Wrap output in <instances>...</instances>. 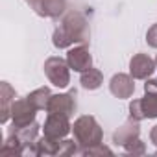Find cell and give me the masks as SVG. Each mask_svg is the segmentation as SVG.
Instances as JSON below:
<instances>
[{
	"instance_id": "obj_21",
	"label": "cell",
	"mask_w": 157,
	"mask_h": 157,
	"mask_svg": "<svg viewBox=\"0 0 157 157\" xmlns=\"http://www.w3.org/2000/svg\"><path fill=\"white\" fill-rule=\"evenodd\" d=\"M146 43H148V46L157 48V24H153V26L148 28V32H146Z\"/></svg>"
},
{
	"instance_id": "obj_9",
	"label": "cell",
	"mask_w": 157,
	"mask_h": 157,
	"mask_svg": "<svg viewBox=\"0 0 157 157\" xmlns=\"http://www.w3.org/2000/svg\"><path fill=\"white\" fill-rule=\"evenodd\" d=\"M67 63L74 72H85L93 67V56H91V52L85 44H80V46L68 48Z\"/></svg>"
},
{
	"instance_id": "obj_4",
	"label": "cell",
	"mask_w": 157,
	"mask_h": 157,
	"mask_svg": "<svg viewBox=\"0 0 157 157\" xmlns=\"http://www.w3.org/2000/svg\"><path fill=\"white\" fill-rule=\"evenodd\" d=\"M129 117L139 122L144 118H157V94L144 93V98L133 100L129 104Z\"/></svg>"
},
{
	"instance_id": "obj_17",
	"label": "cell",
	"mask_w": 157,
	"mask_h": 157,
	"mask_svg": "<svg viewBox=\"0 0 157 157\" xmlns=\"http://www.w3.org/2000/svg\"><path fill=\"white\" fill-rule=\"evenodd\" d=\"M0 153L2 155H24L26 153V146L22 144V140L17 135L10 133L8 140L2 144V148H0Z\"/></svg>"
},
{
	"instance_id": "obj_18",
	"label": "cell",
	"mask_w": 157,
	"mask_h": 157,
	"mask_svg": "<svg viewBox=\"0 0 157 157\" xmlns=\"http://www.w3.org/2000/svg\"><path fill=\"white\" fill-rule=\"evenodd\" d=\"M122 148H124V151H126L128 155H144V153H146V146H144V142H142L139 137L133 139V140H129V142L124 144Z\"/></svg>"
},
{
	"instance_id": "obj_19",
	"label": "cell",
	"mask_w": 157,
	"mask_h": 157,
	"mask_svg": "<svg viewBox=\"0 0 157 157\" xmlns=\"http://www.w3.org/2000/svg\"><path fill=\"white\" fill-rule=\"evenodd\" d=\"M76 153H80V146L76 140H61L57 155H76Z\"/></svg>"
},
{
	"instance_id": "obj_1",
	"label": "cell",
	"mask_w": 157,
	"mask_h": 157,
	"mask_svg": "<svg viewBox=\"0 0 157 157\" xmlns=\"http://www.w3.org/2000/svg\"><path fill=\"white\" fill-rule=\"evenodd\" d=\"M89 41V22L83 13L70 11L63 17L61 24L52 35L56 48H70L72 44H87Z\"/></svg>"
},
{
	"instance_id": "obj_12",
	"label": "cell",
	"mask_w": 157,
	"mask_h": 157,
	"mask_svg": "<svg viewBox=\"0 0 157 157\" xmlns=\"http://www.w3.org/2000/svg\"><path fill=\"white\" fill-rule=\"evenodd\" d=\"M139 133H140V126H139V120H135V118H128L115 133H113V142L115 144H118V146H124V144H128L129 140H133V139H137L139 137Z\"/></svg>"
},
{
	"instance_id": "obj_16",
	"label": "cell",
	"mask_w": 157,
	"mask_h": 157,
	"mask_svg": "<svg viewBox=\"0 0 157 157\" xmlns=\"http://www.w3.org/2000/svg\"><path fill=\"white\" fill-rule=\"evenodd\" d=\"M26 98L30 100V104H32L37 111H41V109L46 111L48 102H50V98H52V93H50L48 87H39V89H35L33 93H30Z\"/></svg>"
},
{
	"instance_id": "obj_3",
	"label": "cell",
	"mask_w": 157,
	"mask_h": 157,
	"mask_svg": "<svg viewBox=\"0 0 157 157\" xmlns=\"http://www.w3.org/2000/svg\"><path fill=\"white\" fill-rule=\"evenodd\" d=\"M44 74L50 80L52 85L63 89L70 83V67L67 63V59L63 57H57V56H52L44 61Z\"/></svg>"
},
{
	"instance_id": "obj_11",
	"label": "cell",
	"mask_w": 157,
	"mask_h": 157,
	"mask_svg": "<svg viewBox=\"0 0 157 157\" xmlns=\"http://www.w3.org/2000/svg\"><path fill=\"white\" fill-rule=\"evenodd\" d=\"M109 91L113 96L117 98H131L133 91H135V83H133V76L131 74H115L111 78V82H109Z\"/></svg>"
},
{
	"instance_id": "obj_24",
	"label": "cell",
	"mask_w": 157,
	"mask_h": 157,
	"mask_svg": "<svg viewBox=\"0 0 157 157\" xmlns=\"http://www.w3.org/2000/svg\"><path fill=\"white\" fill-rule=\"evenodd\" d=\"M155 67H157V57H155Z\"/></svg>"
},
{
	"instance_id": "obj_10",
	"label": "cell",
	"mask_w": 157,
	"mask_h": 157,
	"mask_svg": "<svg viewBox=\"0 0 157 157\" xmlns=\"http://www.w3.org/2000/svg\"><path fill=\"white\" fill-rule=\"evenodd\" d=\"M155 68V59L146 54H135L129 61V74L133 76V80H148Z\"/></svg>"
},
{
	"instance_id": "obj_25",
	"label": "cell",
	"mask_w": 157,
	"mask_h": 157,
	"mask_svg": "<svg viewBox=\"0 0 157 157\" xmlns=\"http://www.w3.org/2000/svg\"><path fill=\"white\" fill-rule=\"evenodd\" d=\"M155 155H157V151H155Z\"/></svg>"
},
{
	"instance_id": "obj_2",
	"label": "cell",
	"mask_w": 157,
	"mask_h": 157,
	"mask_svg": "<svg viewBox=\"0 0 157 157\" xmlns=\"http://www.w3.org/2000/svg\"><path fill=\"white\" fill-rule=\"evenodd\" d=\"M72 133H74V140L80 146V153L91 146L100 144L104 139V131L100 124L91 115H83L80 118H76V122L72 124Z\"/></svg>"
},
{
	"instance_id": "obj_14",
	"label": "cell",
	"mask_w": 157,
	"mask_h": 157,
	"mask_svg": "<svg viewBox=\"0 0 157 157\" xmlns=\"http://www.w3.org/2000/svg\"><path fill=\"white\" fill-rule=\"evenodd\" d=\"M59 144L61 139H52V137H41L35 140L33 148H35V155H57L59 151Z\"/></svg>"
},
{
	"instance_id": "obj_15",
	"label": "cell",
	"mask_w": 157,
	"mask_h": 157,
	"mask_svg": "<svg viewBox=\"0 0 157 157\" xmlns=\"http://www.w3.org/2000/svg\"><path fill=\"white\" fill-rule=\"evenodd\" d=\"M15 102V89L8 82H2V115H0V122L6 124L11 117V105Z\"/></svg>"
},
{
	"instance_id": "obj_6",
	"label": "cell",
	"mask_w": 157,
	"mask_h": 157,
	"mask_svg": "<svg viewBox=\"0 0 157 157\" xmlns=\"http://www.w3.org/2000/svg\"><path fill=\"white\" fill-rule=\"evenodd\" d=\"M28 6L44 19H59L67 10V0H26Z\"/></svg>"
},
{
	"instance_id": "obj_23",
	"label": "cell",
	"mask_w": 157,
	"mask_h": 157,
	"mask_svg": "<svg viewBox=\"0 0 157 157\" xmlns=\"http://www.w3.org/2000/svg\"><path fill=\"white\" fill-rule=\"evenodd\" d=\"M150 140L157 146V124H155V126L151 128V131H150Z\"/></svg>"
},
{
	"instance_id": "obj_8",
	"label": "cell",
	"mask_w": 157,
	"mask_h": 157,
	"mask_svg": "<svg viewBox=\"0 0 157 157\" xmlns=\"http://www.w3.org/2000/svg\"><path fill=\"white\" fill-rule=\"evenodd\" d=\"M35 113L37 109L30 104L28 98H19L13 102L11 105V128H22V126H28L35 120Z\"/></svg>"
},
{
	"instance_id": "obj_5",
	"label": "cell",
	"mask_w": 157,
	"mask_h": 157,
	"mask_svg": "<svg viewBox=\"0 0 157 157\" xmlns=\"http://www.w3.org/2000/svg\"><path fill=\"white\" fill-rule=\"evenodd\" d=\"M68 131H72V124L70 118L65 115H56V113H48L44 126H43V133L46 137L52 139H65L68 135Z\"/></svg>"
},
{
	"instance_id": "obj_22",
	"label": "cell",
	"mask_w": 157,
	"mask_h": 157,
	"mask_svg": "<svg viewBox=\"0 0 157 157\" xmlns=\"http://www.w3.org/2000/svg\"><path fill=\"white\" fill-rule=\"evenodd\" d=\"M144 93H155V94H157V78L146 80V83H144Z\"/></svg>"
},
{
	"instance_id": "obj_13",
	"label": "cell",
	"mask_w": 157,
	"mask_h": 157,
	"mask_svg": "<svg viewBox=\"0 0 157 157\" xmlns=\"http://www.w3.org/2000/svg\"><path fill=\"white\" fill-rule=\"evenodd\" d=\"M80 83H82V87L87 89V91H96V89H100L102 83H104V74H102L98 68H93V67H91L89 70L82 72Z\"/></svg>"
},
{
	"instance_id": "obj_7",
	"label": "cell",
	"mask_w": 157,
	"mask_h": 157,
	"mask_svg": "<svg viewBox=\"0 0 157 157\" xmlns=\"http://www.w3.org/2000/svg\"><path fill=\"white\" fill-rule=\"evenodd\" d=\"M76 111V89L65 93V94H52L46 113H56V115H65V117H72Z\"/></svg>"
},
{
	"instance_id": "obj_20",
	"label": "cell",
	"mask_w": 157,
	"mask_h": 157,
	"mask_svg": "<svg viewBox=\"0 0 157 157\" xmlns=\"http://www.w3.org/2000/svg\"><path fill=\"white\" fill-rule=\"evenodd\" d=\"M104 153H105V155H111L113 151H111L107 146H104L102 142L96 144V146H91V148H87V150L82 151V155H104Z\"/></svg>"
}]
</instances>
